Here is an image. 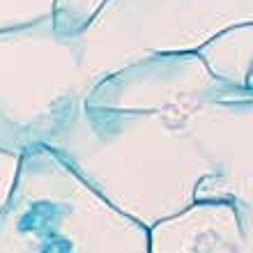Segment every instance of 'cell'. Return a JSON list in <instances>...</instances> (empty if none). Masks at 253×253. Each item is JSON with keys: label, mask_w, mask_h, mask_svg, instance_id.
<instances>
[{"label": "cell", "mask_w": 253, "mask_h": 253, "mask_svg": "<svg viewBox=\"0 0 253 253\" xmlns=\"http://www.w3.org/2000/svg\"><path fill=\"white\" fill-rule=\"evenodd\" d=\"M44 147L145 228L198 200L253 212L251 87L214 79L198 55L101 79Z\"/></svg>", "instance_id": "obj_1"}, {"label": "cell", "mask_w": 253, "mask_h": 253, "mask_svg": "<svg viewBox=\"0 0 253 253\" xmlns=\"http://www.w3.org/2000/svg\"><path fill=\"white\" fill-rule=\"evenodd\" d=\"M0 226L35 253H150L147 228L44 145L21 154Z\"/></svg>", "instance_id": "obj_2"}, {"label": "cell", "mask_w": 253, "mask_h": 253, "mask_svg": "<svg viewBox=\"0 0 253 253\" xmlns=\"http://www.w3.org/2000/svg\"><path fill=\"white\" fill-rule=\"evenodd\" d=\"M67 37L48 19L0 35V150L46 145L97 85Z\"/></svg>", "instance_id": "obj_3"}, {"label": "cell", "mask_w": 253, "mask_h": 253, "mask_svg": "<svg viewBox=\"0 0 253 253\" xmlns=\"http://www.w3.org/2000/svg\"><path fill=\"white\" fill-rule=\"evenodd\" d=\"M253 212L230 200H198L147 228L150 253H251Z\"/></svg>", "instance_id": "obj_4"}, {"label": "cell", "mask_w": 253, "mask_h": 253, "mask_svg": "<svg viewBox=\"0 0 253 253\" xmlns=\"http://www.w3.org/2000/svg\"><path fill=\"white\" fill-rule=\"evenodd\" d=\"M19 159H21V154L0 150V212H2V207L7 205V198H9V193H12L16 168H19Z\"/></svg>", "instance_id": "obj_5"}]
</instances>
